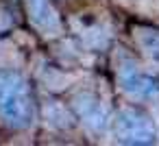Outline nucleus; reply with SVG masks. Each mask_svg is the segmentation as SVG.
I'll return each mask as SVG.
<instances>
[{"mask_svg":"<svg viewBox=\"0 0 159 146\" xmlns=\"http://www.w3.org/2000/svg\"><path fill=\"white\" fill-rule=\"evenodd\" d=\"M35 100L29 81L18 70H0V120L13 131L33 124Z\"/></svg>","mask_w":159,"mask_h":146,"instance_id":"nucleus-1","label":"nucleus"},{"mask_svg":"<svg viewBox=\"0 0 159 146\" xmlns=\"http://www.w3.org/2000/svg\"><path fill=\"white\" fill-rule=\"evenodd\" d=\"M116 137L120 144H131V146H144L152 144L157 137V129L152 118L135 107H126L118 113L116 118Z\"/></svg>","mask_w":159,"mask_h":146,"instance_id":"nucleus-2","label":"nucleus"},{"mask_svg":"<svg viewBox=\"0 0 159 146\" xmlns=\"http://www.w3.org/2000/svg\"><path fill=\"white\" fill-rule=\"evenodd\" d=\"M120 83H122V89L133 98H150L159 94V81L139 72L135 61L131 59L120 63Z\"/></svg>","mask_w":159,"mask_h":146,"instance_id":"nucleus-3","label":"nucleus"},{"mask_svg":"<svg viewBox=\"0 0 159 146\" xmlns=\"http://www.w3.org/2000/svg\"><path fill=\"white\" fill-rule=\"evenodd\" d=\"M72 109L76 113V118L94 133H102L107 126V111L102 109V103L89 94V92H81L72 98Z\"/></svg>","mask_w":159,"mask_h":146,"instance_id":"nucleus-4","label":"nucleus"},{"mask_svg":"<svg viewBox=\"0 0 159 146\" xmlns=\"http://www.w3.org/2000/svg\"><path fill=\"white\" fill-rule=\"evenodd\" d=\"M26 9H29L31 22L39 31H44L46 35H52V33L61 31L59 16H57L55 7L50 5V0H26Z\"/></svg>","mask_w":159,"mask_h":146,"instance_id":"nucleus-5","label":"nucleus"},{"mask_svg":"<svg viewBox=\"0 0 159 146\" xmlns=\"http://www.w3.org/2000/svg\"><path fill=\"white\" fill-rule=\"evenodd\" d=\"M137 44L144 48V55L152 63H159V31L139 29L137 31Z\"/></svg>","mask_w":159,"mask_h":146,"instance_id":"nucleus-6","label":"nucleus"}]
</instances>
